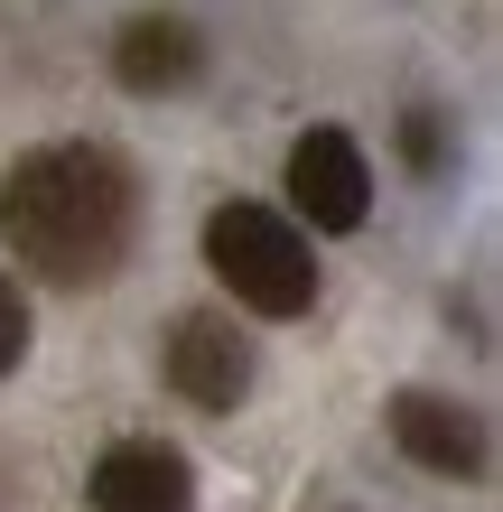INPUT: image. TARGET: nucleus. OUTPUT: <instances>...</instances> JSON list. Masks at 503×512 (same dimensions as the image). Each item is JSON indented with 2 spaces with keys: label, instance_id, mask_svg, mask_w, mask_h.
Wrapping results in <instances>:
<instances>
[{
  "label": "nucleus",
  "instance_id": "nucleus-3",
  "mask_svg": "<svg viewBox=\"0 0 503 512\" xmlns=\"http://www.w3.org/2000/svg\"><path fill=\"white\" fill-rule=\"evenodd\" d=\"M289 205H299V233H354L373 215V159L364 140L317 122L289 140Z\"/></svg>",
  "mask_w": 503,
  "mask_h": 512
},
{
  "label": "nucleus",
  "instance_id": "nucleus-2",
  "mask_svg": "<svg viewBox=\"0 0 503 512\" xmlns=\"http://www.w3.org/2000/svg\"><path fill=\"white\" fill-rule=\"evenodd\" d=\"M205 270L243 298L252 317H308L317 308V252H308V233L280 215V205H252V196H233L205 215Z\"/></svg>",
  "mask_w": 503,
  "mask_h": 512
},
{
  "label": "nucleus",
  "instance_id": "nucleus-5",
  "mask_svg": "<svg viewBox=\"0 0 503 512\" xmlns=\"http://www.w3.org/2000/svg\"><path fill=\"white\" fill-rule=\"evenodd\" d=\"M168 382L187 391L196 410H243V391H252V336H243L233 317H215V308L177 317V336H168Z\"/></svg>",
  "mask_w": 503,
  "mask_h": 512
},
{
  "label": "nucleus",
  "instance_id": "nucleus-8",
  "mask_svg": "<svg viewBox=\"0 0 503 512\" xmlns=\"http://www.w3.org/2000/svg\"><path fill=\"white\" fill-rule=\"evenodd\" d=\"M401 149H410V168H420V177H438V168H448V122H438V112H410V122H401Z\"/></svg>",
  "mask_w": 503,
  "mask_h": 512
},
{
  "label": "nucleus",
  "instance_id": "nucleus-1",
  "mask_svg": "<svg viewBox=\"0 0 503 512\" xmlns=\"http://www.w3.org/2000/svg\"><path fill=\"white\" fill-rule=\"evenodd\" d=\"M140 224V187L103 140H47L0 177V233L56 289H94L122 270Z\"/></svg>",
  "mask_w": 503,
  "mask_h": 512
},
{
  "label": "nucleus",
  "instance_id": "nucleus-9",
  "mask_svg": "<svg viewBox=\"0 0 503 512\" xmlns=\"http://www.w3.org/2000/svg\"><path fill=\"white\" fill-rule=\"evenodd\" d=\"M19 354H28V298H19L10 270H0V373H19Z\"/></svg>",
  "mask_w": 503,
  "mask_h": 512
},
{
  "label": "nucleus",
  "instance_id": "nucleus-7",
  "mask_svg": "<svg viewBox=\"0 0 503 512\" xmlns=\"http://www.w3.org/2000/svg\"><path fill=\"white\" fill-rule=\"evenodd\" d=\"M112 75H122L131 94H187V84L205 75V38L187 19L150 10V19H131L122 38H112Z\"/></svg>",
  "mask_w": 503,
  "mask_h": 512
},
{
  "label": "nucleus",
  "instance_id": "nucleus-4",
  "mask_svg": "<svg viewBox=\"0 0 503 512\" xmlns=\"http://www.w3.org/2000/svg\"><path fill=\"white\" fill-rule=\"evenodd\" d=\"M392 438H401V457H410V466L457 475V485H476V475L494 466L485 419L466 410V401H438V391H392Z\"/></svg>",
  "mask_w": 503,
  "mask_h": 512
},
{
  "label": "nucleus",
  "instance_id": "nucleus-6",
  "mask_svg": "<svg viewBox=\"0 0 503 512\" xmlns=\"http://www.w3.org/2000/svg\"><path fill=\"white\" fill-rule=\"evenodd\" d=\"M94 512H187L196 494V466H187V447H168V438H112L103 457H94Z\"/></svg>",
  "mask_w": 503,
  "mask_h": 512
}]
</instances>
